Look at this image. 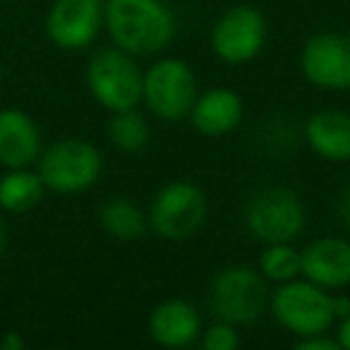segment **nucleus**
<instances>
[{
    "mask_svg": "<svg viewBox=\"0 0 350 350\" xmlns=\"http://www.w3.org/2000/svg\"><path fill=\"white\" fill-rule=\"evenodd\" d=\"M269 312L278 326L293 334L295 338L329 331L336 324L331 291L319 288L307 278H293L281 283L269 297Z\"/></svg>",
    "mask_w": 350,
    "mask_h": 350,
    "instance_id": "nucleus-5",
    "label": "nucleus"
},
{
    "mask_svg": "<svg viewBox=\"0 0 350 350\" xmlns=\"http://www.w3.org/2000/svg\"><path fill=\"white\" fill-rule=\"evenodd\" d=\"M305 221L307 211L300 195L283 185L254 192L245 206V228L264 245L293 243L305 228Z\"/></svg>",
    "mask_w": 350,
    "mask_h": 350,
    "instance_id": "nucleus-8",
    "label": "nucleus"
},
{
    "mask_svg": "<svg viewBox=\"0 0 350 350\" xmlns=\"http://www.w3.org/2000/svg\"><path fill=\"white\" fill-rule=\"evenodd\" d=\"M269 25L262 10L254 5H233L214 22L209 44L214 55L226 65H247L264 51Z\"/></svg>",
    "mask_w": 350,
    "mask_h": 350,
    "instance_id": "nucleus-9",
    "label": "nucleus"
},
{
    "mask_svg": "<svg viewBox=\"0 0 350 350\" xmlns=\"http://www.w3.org/2000/svg\"><path fill=\"white\" fill-rule=\"evenodd\" d=\"M103 27L113 46L135 58L161 53L178 34V22L165 0H106Z\"/></svg>",
    "mask_w": 350,
    "mask_h": 350,
    "instance_id": "nucleus-1",
    "label": "nucleus"
},
{
    "mask_svg": "<svg viewBox=\"0 0 350 350\" xmlns=\"http://www.w3.org/2000/svg\"><path fill=\"white\" fill-rule=\"evenodd\" d=\"M106 132H108L111 144L116 146V149L125 151V154H137V151L144 149L151 139L149 120H146L137 108L111 113Z\"/></svg>",
    "mask_w": 350,
    "mask_h": 350,
    "instance_id": "nucleus-19",
    "label": "nucleus"
},
{
    "mask_svg": "<svg viewBox=\"0 0 350 350\" xmlns=\"http://www.w3.org/2000/svg\"><path fill=\"white\" fill-rule=\"evenodd\" d=\"M0 348L3 350H22L25 348V338H22L17 331H8L5 338L0 340Z\"/></svg>",
    "mask_w": 350,
    "mask_h": 350,
    "instance_id": "nucleus-25",
    "label": "nucleus"
},
{
    "mask_svg": "<svg viewBox=\"0 0 350 350\" xmlns=\"http://www.w3.org/2000/svg\"><path fill=\"white\" fill-rule=\"evenodd\" d=\"M259 273L267 278V283H288L293 278L302 276V254L293 247V243H271L264 245V252L259 257Z\"/></svg>",
    "mask_w": 350,
    "mask_h": 350,
    "instance_id": "nucleus-20",
    "label": "nucleus"
},
{
    "mask_svg": "<svg viewBox=\"0 0 350 350\" xmlns=\"http://www.w3.org/2000/svg\"><path fill=\"white\" fill-rule=\"evenodd\" d=\"M98 224L118 243H135L149 230V216L130 197H111L98 209Z\"/></svg>",
    "mask_w": 350,
    "mask_h": 350,
    "instance_id": "nucleus-18",
    "label": "nucleus"
},
{
    "mask_svg": "<svg viewBox=\"0 0 350 350\" xmlns=\"http://www.w3.org/2000/svg\"><path fill=\"white\" fill-rule=\"evenodd\" d=\"M302 254V278L326 291L350 286V240L319 238L310 243Z\"/></svg>",
    "mask_w": 350,
    "mask_h": 350,
    "instance_id": "nucleus-15",
    "label": "nucleus"
},
{
    "mask_svg": "<svg viewBox=\"0 0 350 350\" xmlns=\"http://www.w3.org/2000/svg\"><path fill=\"white\" fill-rule=\"evenodd\" d=\"M336 340H338V345L343 350H350V312L338 319V326H336Z\"/></svg>",
    "mask_w": 350,
    "mask_h": 350,
    "instance_id": "nucleus-23",
    "label": "nucleus"
},
{
    "mask_svg": "<svg viewBox=\"0 0 350 350\" xmlns=\"http://www.w3.org/2000/svg\"><path fill=\"white\" fill-rule=\"evenodd\" d=\"M200 343L204 350H238L243 345V336H240V326L230 324V321L216 319L206 329H202Z\"/></svg>",
    "mask_w": 350,
    "mask_h": 350,
    "instance_id": "nucleus-21",
    "label": "nucleus"
},
{
    "mask_svg": "<svg viewBox=\"0 0 350 350\" xmlns=\"http://www.w3.org/2000/svg\"><path fill=\"white\" fill-rule=\"evenodd\" d=\"M41 156V132L36 120L22 108H0V165L29 168Z\"/></svg>",
    "mask_w": 350,
    "mask_h": 350,
    "instance_id": "nucleus-14",
    "label": "nucleus"
},
{
    "mask_svg": "<svg viewBox=\"0 0 350 350\" xmlns=\"http://www.w3.org/2000/svg\"><path fill=\"white\" fill-rule=\"evenodd\" d=\"M142 82H144V72L135 63V55L125 53L118 46L94 53L87 65L89 94L108 113L139 106Z\"/></svg>",
    "mask_w": 350,
    "mask_h": 350,
    "instance_id": "nucleus-6",
    "label": "nucleus"
},
{
    "mask_svg": "<svg viewBox=\"0 0 350 350\" xmlns=\"http://www.w3.org/2000/svg\"><path fill=\"white\" fill-rule=\"evenodd\" d=\"M197 94V75L183 58H159L144 72L142 103L156 120H187Z\"/></svg>",
    "mask_w": 350,
    "mask_h": 350,
    "instance_id": "nucleus-4",
    "label": "nucleus"
},
{
    "mask_svg": "<svg viewBox=\"0 0 350 350\" xmlns=\"http://www.w3.org/2000/svg\"><path fill=\"white\" fill-rule=\"evenodd\" d=\"M106 0H53L46 12V36L60 51L77 53L98 39Z\"/></svg>",
    "mask_w": 350,
    "mask_h": 350,
    "instance_id": "nucleus-11",
    "label": "nucleus"
},
{
    "mask_svg": "<svg viewBox=\"0 0 350 350\" xmlns=\"http://www.w3.org/2000/svg\"><path fill=\"white\" fill-rule=\"evenodd\" d=\"M305 142L319 159L329 163L350 161V113L324 108L307 118Z\"/></svg>",
    "mask_w": 350,
    "mask_h": 350,
    "instance_id": "nucleus-16",
    "label": "nucleus"
},
{
    "mask_svg": "<svg viewBox=\"0 0 350 350\" xmlns=\"http://www.w3.org/2000/svg\"><path fill=\"white\" fill-rule=\"evenodd\" d=\"M36 170L49 192L79 195L98 183L103 173V156L92 142L65 137L41 151Z\"/></svg>",
    "mask_w": 350,
    "mask_h": 350,
    "instance_id": "nucleus-2",
    "label": "nucleus"
},
{
    "mask_svg": "<svg viewBox=\"0 0 350 350\" xmlns=\"http://www.w3.org/2000/svg\"><path fill=\"white\" fill-rule=\"evenodd\" d=\"M331 307H334V317L338 321L340 317H345L350 312V297L343 295V293H331Z\"/></svg>",
    "mask_w": 350,
    "mask_h": 350,
    "instance_id": "nucleus-24",
    "label": "nucleus"
},
{
    "mask_svg": "<svg viewBox=\"0 0 350 350\" xmlns=\"http://www.w3.org/2000/svg\"><path fill=\"white\" fill-rule=\"evenodd\" d=\"M209 202L200 185L192 180H173L163 185L151 200L146 211L149 230H154L161 240L183 243L200 233L206 221Z\"/></svg>",
    "mask_w": 350,
    "mask_h": 350,
    "instance_id": "nucleus-7",
    "label": "nucleus"
},
{
    "mask_svg": "<svg viewBox=\"0 0 350 350\" xmlns=\"http://www.w3.org/2000/svg\"><path fill=\"white\" fill-rule=\"evenodd\" d=\"M295 348H300V350H340V345L336 338H331L329 331H321V334H312V336L297 338Z\"/></svg>",
    "mask_w": 350,
    "mask_h": 350,
    "instance_id": "nucleus-22",
    "label": "nucleus"
},
{
    "mask_svg": "<svg viewBox=\"0 0 350 350\" xmlns=\"http://www.w3.org/2000/svg\"><path fill=\"white\" fill-rule=\"evenodd\" d=\"M46 185L39 170L8 168L0 178V211L3 214H29L44 202Z\"/></svg>",
    "mask_w": 350,
    "mask_h": 350,
    "instance_id": "nucleus-17",
    "label": "nucleus"
},
{
    "mask_svg": "<svg viewBox=\"0 0 350 350\" xmlns=\"http://www.w3.org/2000/svg\"><path fill=\"white\" fill-rule=\"evenodd\" d=\"M245 118V103L238 92L228 87H214L197 94L187 116L190 125L202 137H226L238 130Z\"/></svg>",
    "mask_w": 350,
    "mask_h": 350,
    "instance_id": "nucleus-13",
    "label": "nucleus"
},
{
    "mask_svg": "<svg viewBox=\"0 0 350 350\" xmlns=\"http://www.w3.org/2000/svg\"><path fill=\"white\" fill-rule=\"evenodd\" d=\"M338 211H340V219H343V224L350 228V183H348V185H345L343 195H340Z\"/></svg>",
    "mask_w": 350,
    "mask_h": 350,
    "instance_id": "nucleus-26",
    "label": "nucleus"
},
{
    "mask_svg": "<svg viewBox=\"0 0 350 350\" xmlns=\"http://www.w3.org/2000/svg\"><path fill=\"white\" fill-rule=\"evenodd\" d=\"M5 245H8V228H5V219H3V211H0V257L5 252Z\"/></svg>",
    "mask_w": 350,
    "mask_h": 350,
    "instance_id": "nucleus-27",
    "label": "nucleus"
},
{
    "mask_svg": "<svg viewBox=\"0 0 350 350\" xmlns=\"http://www.w3.org/2000/svg\"><path fill=\"white\" fill-rule=\"evenodd\" d=\"M300 72L321 92H350V34L321 31L305 41Z\"/></svg>",
    "mask_w": 350,
    "mask_h": 350,
    "instance_id": "nucleus-10",
    "label": "nucleus"
},
{
    "mask_svg": "<svg viewBox=\"0 0 350 350\" xmlns=\"http://www.w3.org/2000/svg\"><path fill=\"white\" fill-rule=\"evenodd\" d=\"M267 278L259 269L233 264L221 269L209 286V307L216 319L235 326H252L269 310Z\"/></svg>",
    "mask_w": 350,
    "mask_h": 350,
    "instance_id": "nucleus-3",
    "label": "nucleus"
},
{
    "mask_svg": "<svg viewBox=\"0 0 350 350\" xmlns=\"http://www.w3.org/2000/svg\"><path fill=\"white\" fill-rule=\"evenodd\" d=\"M146 331H149L151 340L161 348L180 350L200 340L202 317L187 300L170 297L151 310Z\"/></svg>",
    "mask_w": 350,
    "mask_h": 350,
    "instance_id": "nucleus-12",
    "label": "nucleus"
}]
</instances>
